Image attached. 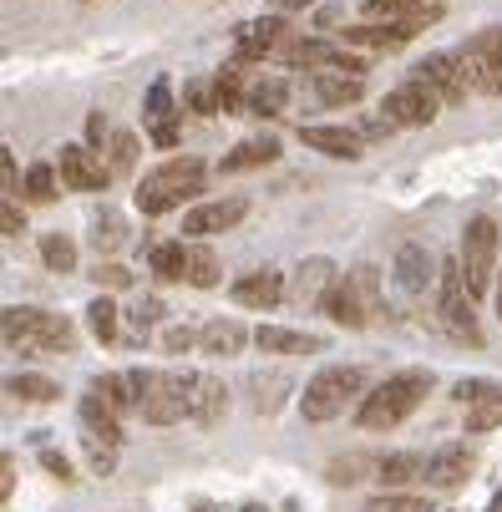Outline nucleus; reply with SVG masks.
<instances>
[{"instance_id":"nucleus-1","label":"nucleus","mask_w":502,"mask_h":512,"mask_svg":"<svg viewBox=\"0 0 502 512\" xmlns=\"http://www.w3.org/2000/svg\"><path fill=\"white\" fill-rule=\"evenodd\" d=\"M426 396H432V371H396L381 386H371V396L355 406V426L361 431H391L401 426Z\"/></svg>"},{"instance_id":"nucleus-2","label":"nucleus","mask_w":502,"mask_h":512,"mask_svg":"<svg viewBox=\"0 0 502 512\" xmlns=\"http://www.w3.org/2000/svg\"><path fill=\"white\" fill-rule=\"evenodd\" d=\"M0 335L21 355H71L77 350V325L66 315L36 310V305H11L6 320H0Z\"/></svg>"},{"instance_id":"nucleus-3","label":"nucleus","mask_w":502,"mask_h":512,"mask_svg":"<svg viewBox=\"0 0 502 512\" xmlns=\"http://www.w3.org/2000/svg\"><path fill=\"white\" fill-rule=\"evenodd\" d=\"M366 386H371L366 365H325L320 376L305 381V391H300V411H305L310 426H325V421L345 416V406H361V401L371 396Z\"/></svg>"},{"instance_id":"nucleus-4","label":"nucleus","mask_w":502,"mask_h":512,"mask_svg":"<svg viewBox=\"0 0 502 512\" xmlns=\"http://www.w3.org/2000/svg\"><path fill=\"white\" fill-rule=\"evenodd\" d=\"M320 315L340 330H366L371 315H381V269L376 264H355L345 269L335 284H330V295L320 300Z\"/></svg>"},{"instance_id":"nucleus-5","label":"nucleus","mask_w":502,"mask_h":512,"mask_svg":"<svg viewBox=\"0 0 502 512\" xmlns=\"http://www.w3.org/2000/svg\"><path fill=\"white\" fill-rule=\"evenodd\" d=\"M203 163L198 158H168L163 168H153V173H142V183H137V208H142V218H163V213H173V208H183L193 193H203Z\"/></svg>"},{"instance_id":"nucleus-6","label":"nucleus","mask_w":502,"mask_h":512,"mask_svg":"<svg viewBox=\"0 0 502 512\" xmlns=\"http://www.w3.org/2000/svg\"><path fill=\"white\" fill-rule=\"evenodd\" d=\"M437 320H442V330H447L457 345L482 350L477 305H472V289H467V274H462L457 259H447V264H442V279H437Z\"/></svg>"},{"instance_id":"nucleus-7","label":"nucleus","mask_w":502,"mask_h":512,"mask_svg":"<svg viewBox=\"0 0 502 512\" xmlns=\"http://www.w3.org/2000/svg\"><path fill=\"white\" fill-rule=\"evenodd\" d=\"M497 218L492 213H477L467 218V229H462V244H457V264L467 274V289H472V300H482L487 289H492V274H497Z\"/></svg>"},{"instance_id":"nucleus-8","label":"nucleus","mask_w":502,"mask_h":512,"mask_svg":"<svg viewBox=\"0 0 502 512\" xmlns=\"http://www.w3.org/2000/svg\"><path fill=\"white\" fill-rule=\"evenodd\" d=\"M132 391H137V416L153 426H173L188 416V396H183V376L178 371H127Z\"/></svg>"},{"instance_id":"nucleus-9","label":"nucleus","mask_w":502,"mask_h":512,"mask_svg":"<svg viewBox=\"0 0 502 512\" xmlns=\"http://www.w3.org/2000/svg\"><path fill=\"white\" fill-rule=\"evenodd\" d=\"M457 56H462V71H467V87L477 97H502V26L477 31Z\"/></svg>"},{"instance_id":"nucleus-10","label":"nucleus","mask_w":502,"mask_h":512,"mask_svg":"<svg viewBox=\"0 0 502 512\" xmlns=\"http://www.w3.org/2000/svg\"><path fill=\"white\" fill-rule=\"evenodd\" d=\"M442 97L426 87V82H401V87H391L386 92V102H381V112H386V122L391 127H432L437 117H442Z\"/></svg>"},{"instance_id":"nucleus-11","label":"nucleus","mask_w":502,"mask_h":512,"mask_svg":"<svg viewBox=\"0 0 502 512\" xmlns=\"http://www.w3.org/2000/svg\"><path fill=\"white\" fill-rule=\"evenodd\" d=\"M290 41H295V31H290V21H284V16L239 21V26H234V61H269V56H279Z\"/></svg>"},{"instance_id":"nucleus-12","label":"nucleus","mask_w":502,"mask_h":512,"mask_svg":"<svg viewBox=\"0 0 502 512\" xmlns=\"http://www.w3.org/2000/svg\"><path fill=\"white\" fill-rule=\"evenodd\" d=\"M56 173L71 193H102L112 183V163L97 148H87V142H66L61 158H56Z\"/></svg>"},{"instance_id":"nucleus-13","label":"nucleus","mask_w":502,"mask_h":512,"mask_svg":"<svg viewBox=\"0 0 502 512\" xmlns=\"http://www.w3.org/2000/svg\"><path fill=\"white\" fill-rule=\"evenodd\" d=\"M411 77H416V82H426V87H432L447 107H462V102H467V92H472L457 51H432V56H421V61L411 66Z\"/></svg>"},{"instance_id":"nucleus-14","label":"nucleus","mask_w":502,"mask_h":512,"mask_svg":"<svg viewBox=\"0 0 502 512\" xmlns=\"http://www.w3.org/2000/svg\"><path fill=\"white\" fill-rule=\"evenodd\" d=\"M249 213V198H208V203H193L188 213H183V234L193 239V244H203L208 234H229L239 218Z\"/></svg>"},{"instance_id":"nucleus-15","label":"nucleus","mask_w":502,"mask_h":512,"mask_svg":"<svg viewBox=\"0 0 502 512\" xmlns=\"http://www.w3.org/2000/svg\"><path fill=\"white\" fill-rule=\"evenodd\" d=\"M472 472H477V457H472V447L467 442H447V447H437L432 457H426V487L432 492H462L467 482H472Z\"/></svg>"},{"instance_id":"nucleus-16","label":"nucleus","mask_w":502,"mask_h":512,"mask_svg":"<svg viewBox=\"0 0 502 512\" xmlns=\"http://www.w3.org/2000/svg\"><path fill=\"white\" fill-rule=\"evenodd\" d=\"M183 396H188V421L193 426H219L229 411V391L213 371H183Z\"/></svg>"},{"instance_id":"nucleus-17","label":"nucleus","mask_w":502,"mask_h":512,"mask_svg":"<svg viewBox=\"0 0 502 512\" xmlns=\"http://www.w3.org/2000/svg\"><path fill=\"white\" fill-rule=\"evenodd\" d=\"M284 295H290V279H284L279 269H249L229 284V300L244 305V310H274Z\"/></svg>"},{"instance_id":"nucleus-18","label":"nucleus","mask_w":502,"mask_h":512,"mask_svg":"<svg viewBox=\"0 0 502 512\" xmlns=\"http://www.w3.org/2000/svg\"><path fill=\"white\" fill-rule=\"evenodd\" d=\"M300 142L325 158H340V163H361L366 158V132H355V127H330V122H310L300 127Z\"/></svg>"},{"instance_id":"nucleus-19","label":"nucleus","mask_w":502,"mask_h":512,"mask_svg":"<svg viewBox=\"0 0 502 512\" xmlns=\"http://www.w3.org/2000/svg\"><path fill=\"white\" fill-rule=\"evenodd\" d=\"M340 274H335V264L325 259V254H315V259H300L295 264V274H290V300L295 310H310V305H320L325 295H330V284H335Z\"/></svg>"},{"instance_id":"nucleus-20","label":"nucleus","mask_w":502,"mask_h":512,"mask_svg":"<svg viewBox=\"0 0 502 512\" xmlns=\"http://www.w3.org/2000/svg\"><path fill=\"white\" fill-rule=\"evenodd\" d=\"M142 122H148V137L158 148H178V107H173V82L158 77L148 87V102H142Z\"/></svg>"},{"instance_id":"nucleus-21","label":"nucleus","mask_w":502,"mask_h":512,"mask_svg":"<svg viewBox=\"0 0 502 512\" xmlns=\"http://www.w3.org/2000/svg\"><path fill=\"white\" fill-rule=\"evenodd\" d=\"M432 279H442V264L426 254L421 244H401L396 249V284L406 289L411 300H421L426 289H432Z\"/></svg>"},{"instance_id":"nucleus-22","label":"nucleus","mask_w":502,"mask_h":512,"mask_svg":"<svg viewBox=\"0 0 502 512\" xmlns=\"http://www.w3.org/2000/svg\"><path fill=\"white\" fill-rule=\"evenodd\" d=\"M254 345L264 355H320L325 340L310 335V330H284V325H259L254 330Z\"/></svg>"},{"instance_id":"nucleus-23","label":"nucleus","mask_w":502,"mask_h":512,"mask_svg":"<svg viewBox=\"0 0 502 512\" xmlns=\"http://www.w3.org/2000/svg\"><path fill=\"white\" fill-rule=\"evenodd\" d=\"M320 107H355L366 97V77H355V71H315L310 77Z\"/></svg>"},{"instance_id":"nucleus-24","label":"nucleus","mask_w":502,"mask_h":512,"mask_svg":"<svg viewBox=\"0 0 502 512\" xmlns=\"http://www.w3.org/2000/svg\"><path fill=\"white\" fill-rule=\"evenodd\" d=\"M249 340H254V335H249L234 315H219V320H208V325L198 330V350H203V355H224V360H229V355H244Z\"/></svg>"},{"instance_id":"nucleus-25","label":"nucleus","mask_w":502,"mask_h":512,"mask_svg":"<svg viewBox=\"0 0 502 512\" xmlns=\"http://www.w3.org/2000/svg\"><path fill=\"white\" fill-rule=\"evenodd\" d=\"M284 396H295V381L284 371H254L249 376V406L254 416H274L284 406Z\"/></svg>"},{"instance_id":"nucleus-26","label":"nucleus","mask_w":502,"mask_h":512,"mask_svg":"<svg viewBox=\"0 0 502 512\" xmlns=\"http://www.w3.org/2000/svg\"><path fill=\"white\" fill-rule=\"evenodd\" d=\"M411 41L406 26H350L345 31V46L361 51V56H381V51H401Z\"/></svg>"},{"instance_id":"nucleus-27","label":"nucleus","mask_w":502,"mask_h":512,"mask_svg":"<svg viewBox=\"0 0 502 512\" xmlns=\"http://www.w3.org/2000/svg\"><path fill=\"white\" fill-rule=\"evenodd\" d=\"M279 158V142L274 137H244L234 153L219 158V173H249V168H269Z\"/></svg>"},{"instance_id":"nucleus-28","label":"nucleus","mask_w":502,"mask_h":512,"mask_svg":"<svg viewBox=\"0 0 502 512\" xmlns=\"http://www.w3.org/2000/svg\"><path fill=\"white\" fill-rule=\"evenodd\" d=\"M284 102H290V82L269 71V77H254V82H249V102H244V112H249V117H279Z\"/></svg>"},{"instance_id":"nucleus-29","label":"nucleus","mask_w":502,"mask_h":512,"mask_svg":"<svg viewBox=\"0 0 502 512\" xmlns=\"http://www.w3.org/2000/svg\"><path fill=\"white\" fill-rule=\"evenodd\" d=\"M416 477H426V457H421V452L376 457V482H381L386 492H396V487H406V482H416Z\"/></svg>"},{"instance_id":"nucleus-30","label":"nucleus","mask_w":502,"mask_h":512,"mask_svg":"<svg viewBox=\"0 0 502 512\" xmlns=\"http://www.w3.org/2000/svg\"><path fill=\"white\" fill-rule=\"evenodd\" d=\"M249 61H229L224 71H213V77H219V112L224 117H234V112H244V102H249V71H244Z\"/></svg>"},{"instance_id":"nucleus-31","label":"nucleus","mask_w":502,"mask_h":512,"mask_svg":"<svg viewBox=\"0 0 502 512\" xmlns=\"http://www.w3.org/2000/svg\"><path fill=\"white\" fill-rule=\"evenodd\" d=\"M92 396L112 411V416H132L137 411V391H132V376H117V371H107V376H97L92 381Z\"/></svg>"},{"instance_id":"nucleus-32","label":"nucleus","mask_w":502,"mask_h":512,"mask_svg":"<svg viewBox=\"0 0 502 512\" xmlns=\"http://www.w3.org/2000/svg\"><path fill=\"white\" fill-rule=\"evenodd\" d=\"M148 264H153V279H158V284H178V279H188V244H183V239L153 244Z\"/></svg>"},{"instance_id":"nucleus-33","label":"nucleus","mask_w":502,"mask_h":512,"mask_svg":"<svg viewBox=\"0 0 502 512\" xmlns=\"http://www.w3.org/2000/svg\"><path fill=\"white\" fill-rule=\"evenodd\" d=\"M92 249H97V259H107V254H117L122 244H127V218L117 213V208H102L97 218H92Z\"/></svg>"},{"instance_id":"nucleus-34","label":"nucleus","mask_w":502,"mask_h":512,"mask_svg":"<svg viewBox=\"0 0 502 512\" xmlns=\"http://www.w3.org/2000/svg\"><path fill=\"white\" fill-rule=\"evenodd\" d=\"M6 391H11L16 401H26V406H51V401H61V386H56L51 376H36V371L11 376V381H6Z\"/></svg>"},{"instance_id":"nucleus-35","label":"nucleus","mask_w":502,"mask_h":512,"mask_svg":"<svg viewBox=\"0 0 502 512\" xmlns=\"http://www.w3.org/2000/svg\"><path fill=\"white\" fill-rule=\"evenodd\" d=\"M82 431H92V436H107V442H117V447L127 442V436H122V416H112V411H107V406H102L92 391L82 396Z\"/></svg>"},{"instance_id":"nucleus-36","label":"nucleus","mask_w":502,"mask_h":512,"mask_svg":"<svg viewBox=\"0 0 502 512\" xmlns=\"http://www.w3.org/2000/svg\"><path fill=\"white\" fill-rule=\"evenodd\" d=\"M219 279H224L219 254H213L208 244H188V284H193V289H213Z\"/></svg>"},{"instance_id":"nucleus-37","label":"nucleus","mask_w":502,"mask_h":512,"mask_svg":"<svg viewBox=\"0 0 502 512\" xmlns=\"http://www.w3.org/2000/svg\"><path fill=\"white\" fill-rule=\"evenodd\" d=\"M87 330H92L102 345H112V340L122 335V310H117L107 295H97V300L87 305Z\"/></svg>"},{"instance_id":"nucleus-38","label":"nucleus","mask_w":502,"mask_h":512,"mask_svg":"<svg viewBox=\"0 0 502 512\" xmlns=\"http://www.w3.org/2000/svg\"><path fill=\"white\" fill-rule=\"evenodd\" d=\"M41 264L51 274H71V269H77V244H71L61 229L56 234H41Z\"/></svg>"},{"instance_id":"nucleus-39","label":"nucleus","mask_w":502,"mask_h":512,"mask_svg":"<svg viewBox=\"0 0 502 512\" xmlns=\"http://www.w3.org/2000/svg\"><path fill=\"white\" fill-rule=\"evenodd\" d=\"M82 452H87V467H92V477H112V472H117V457H122V447H117V442H107V436H92V431H82Z\"/></svg>"},{"instance_id":"nucleus-40","label":"nucleus","mask_w":502,"mask_h":512,"mask_svg":"<svg viewBox=\"0 0 502 512\" xmlns=\"http://www.w3.org/2000/svg\"><path fill=\"white\" fill-rule=\"evenodd\" d=\"M61 188H66V183H61L56 163H36V168H26V198H31V203H56Z\"/></svg>"},{"instance_id":"nucleus-41","label":"nucleus","mask_w":502,"mask_h":512,"mask_svg":"<svg viewBox=\"0 0 502 512\" xmlns=\"http://www.w3.org/2000/svg\"><path fill=\"white\" fill-rule=\"evenodd\" d=\"M183 102H188V112L213 117V112H219V77H193L183 87Z\"/></svg>"},{"instance_id":"nucleus-42","label":"nucleus","mask_w":502,"mask_h":512,"mask_svg":"<svg viewBox=\"0 0 502 512\" xmlns=\"http://www.w3.org/2000/svg\"><path fill=\"white\" fill-rule=\"evenodd\" d=\"M447 6H452V0H406V31L416 36L426 26H437L447 16Z\"/></svg>"},{"instance_id":"nucleus-43","label":"nucleus","mask_w":502,"mask_h":512,"mask_svg":"<svg viewBox=\"0 0 502 512\" xmlns=\"http://www.w3.org/2000/svg\"><path fill=\"white\" fill-rule=\"evenodd\" d=\"M361 472H376V462H371V457H355V452H350V457H335L325 477H330L335 487H355V482H366Z\"/></svg>"},{"instance_id":"nucleus-44","label":"nucleus","mask_w":502,"mask_h":512,"mask_svg":"<svg viewBox=\"0 0 502 512\" xmlns=\"http://www.w3.org/2000/svg\"><path fill=\"white\" fill-rule=\"evenodd\" d=\"M366 26H406V0H361Z\"/></svg>"},{"instance_id":"nucleus-45","label":"nucleus","mask_w":502,"mask_h":512,"mask_svg":"<svg viewBox=\"0 0 502 512\" xmlns=\"http://www.w3.org/2000/svg\"><path fill=\"white\" fill-rule=\"evenodd\" d=\"M497 426H502V391L467 411V431H472V436H487V431H497Z\"/></svg>"},{"instance_id":"nucleus-46","label":"nucleus","mask_w":502,"mask_h":512,"mask_svg":"<svg viewBox=\"0 0 502 512\" xmlns=\"http://www.w3.org/2000/svg\"><path fill=\"white\" fill-rule=\"evenodd\" d=\"M366 512H432L426 497H411V492H381L366 502Z\"/></svg>"},{"instance_id":"nucleus-47","label":"nucleus","mask_w":502,"mask_h":512,"mask_svg":"<svg viewBox=\"0 0 502 512\" xmlns=\"http://www.w3.org/2000/svg\"><path fill=\"white\" fill-rule=\"evenodd\" d=\"M163 315H168V310H163V300H158V295H142V300L127 310V320L137 325V335H142V340H148V330H153V325H163Z\"/></svg>"},{"instance_id":"nucleus-48","label":"nucleus","mask_w":502,"mask_h":512,"mask_svg":"<svg viewBox=\"0 0 502 512\" xmlns=\"http://www.w3.org/2000/svg\"><path fill=\"white\" fill-rule=\"evenodd\" d=\"M107 163H112V173H132V163H137V137L132 132H112Z\"/></svg>"},{"instance_id":"nucleus-49","label":"nucleus","mask_w":502,"mask_h":512,"mask_svg":"<svg viewBox=\"0 0 502 512\" xmlns=\"http://www.w3.org/2000/svg\"><path fill=\"white\" fill-rule=\"evenodd\" d=\"M92 279H97V289H132V269L127 264H112V259H97L92 264Z\"/></svg>"},{"instance_id":"nucleus-50","label":"nucleus","mask_w":502,"mask_h":512,"mask_svg":"<svg viewBox=\"0 0 502 512\" xmlns=\"http://www.w3.org/2000/svg\"><path fill=\"white\" fill-rule=\"evenodd\" d=\"M497 391H502L497 381H457V386H452V401L472 411V406H482V401H487V396H497Z\"/></svg>"},{"instance_id":"nucleus-51","label":"nucleus","mask_w":502,"mask_h":512,"mask_svg":"<svg viewBox=\"0 0 502 512\" xmlns=\"http://www.w3.org/2000/svg\"><path fill=\"white\" fill-rule=\"evenodd\" d=\"M198 345V330H188V325H168L163 330V355H188Z\"/></svg>"},{"instance_id":"nucleus-52","label":"nucleus","mask_w":502,"mask_h":512,"mask_svg":"<svg viewBox=\"0 0 502 512\" xmlns=\"http://www.w3.org/2000/svg\"><path fill=\"white\" fill-rule=\"evenodd\" d=\"M41 467H46V472H51L56 482H66V487L77 482V467H71V457H61L56 447H41Z\"/></svg>"},{"instance_id":"nucleus-53","label":"nucleus","mask_w":502,"mask_h":512,"mask_svg":"<svg viewBox=\"0 0 502 512\" xmlns=\"http://www.w3.org/2000/svg\"><path fill=\"white\" fill-rule=\"evenodd\" d=\"M0 229H6V239H21V234H26V218H21L16 198H6V203H0Z\"/></svg>"},{"instance_id":"nucleus-54","label":"nucleus","mask_w":502,"mask_h":512,"mask_svg":"<svg viewBox=\"0 0 502 512\" xmlns=\"http://www.w3.org/2000/svg\"><path fill=\"white\" fill-rule=\"evenodd\" d=\"M102 142H112V132H107V117H102V112H92V117H87V148H97V153H102Z\"/></svg>"},{"instance_id":"nucleus-55","label":"nucleus","mask_w":502,"mask_h":512,"mask_svg":"<svg viewBox=\"0 0 502 512\" xmlns=\"http://www.w3.org/2000/svg\"><path fill=\"white\" fill-rule=\"evenodd\" d=\"M0 168H6V198H16V193H26V183H21V173H16V153L6 148L0 153Z\"/></svg>"},{"instance_id":"nucleus-56","label":"nucleus","mask_w":502,"mask_h":512,"mask_svg":"<svg viewBox=\"0 0 502 512\" xmlns=\"http://www.w3.org/2000/svg\"><path fill=\"white\" fill-rule=\"evenodd\" d=\"M0 472H6V477H0V497H11V487H16V457L0 462Z\"/></svg>"},{"instance_id":"nucleus-57","label":"nucleus","mask_w":502,"mask_h":512,"mask_svg":"<svg viewBox=\"0 0 502 512\" xmlns=\"http://www.w3.org/2000/svg\"><path fill=\"white\" fill-rule=\"evenodd\" d=\"M264 6H274V16H284V11H305L310 0H264Z\"/></svg>"},{"instance_id":"nucleus-58","label":"nucleus","mask_w":502,"mask_h":512,"mask_svg":"<svg viewBox=\"0 0 502 512\" xmlns=\"http://www.w3.org/2000/svg\"><path fill=\"white\" fill-rule=\"evenodd\" d=\"M188 512H219V507H213L208 497H193V502H188Z\"/></svg>"},{"instance_id":"nucleus-59","label":"nucleus","mask_w":502,"mask_h":512,"mask_svg":"<svg viewBox=\"0 0 502 512\" xmlns=\"http://www.w3.org/2000/svg\"><path fill=\"white\" fill-rule=\"evenodd\" d=\"M239 512H269V507H264V502H244Z\"/></svg>"},{"instance_id":"nucleus-60","label":"nucleus","mask_w":502,"mask_h":512,"mask_svg":"<svg viewBox=\"0 0 502 512\" xmlns=\"http://www.w3.org/2000/svg\"><path fill=\"white\" fill-rule=\"evenodd\" d=\"M487 512H502V492H497V497H492V507H487Z\"/></svg>"},{"instance_id":"nucleus-61","label":"nucleus","mask_w":502,"mask_h":512,"mask_svg":"<svg viewBox=\"0 0 502 512\" xmlns=\"http://www.w3.org/2000/svg\"><path fill=\"white\" fill-rule=\"evenodd\" d=\"M497 320H502V284H497Z\"/></svg>"}]
</instances>
